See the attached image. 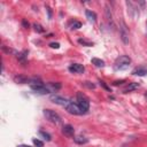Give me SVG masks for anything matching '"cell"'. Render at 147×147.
<instances>
[{
    "mask_svg": "<svg viewBox=\"0 0 147 147\" xmlns=\"http://www.w3.org/2000/svg\"><path fill=\"white\" fill-rule=\"evenodd\" d=\"M77 105L79 106V108L84 111V114L90 109V101H88V99L86 98V95L84 94V93H82V92H78L77 93Z\"/></svg>",
    "mask_w": 147,
    "mask_h": 147,
    "instance_id": "cell-1",
    "label": "cell"
},
{
    "mask_svg": "<svg viewBox=\"0 0 147 147\" xmlns=\"http://www.w3.org/2000/svg\"><path fill=\"white\" fill-rule=\"evenodd\" d=\"M130 63H131V59H130L127 55H121V56L117 57L116 61H115V69H116V70L126 69Z\"/></svg>",
    "mask_w": 147,
    "mask_h": 147,
    "instance_id": "cell-2",
    "label": "cell"
},
{
    "mask_svg": "<svg viewBox=\"0 0 147 147\" xmlns=\"http://www.w3.org/2000/svg\"><path fill=\"white\" fill-rule=\"evenodd\" d=\"M44 115L46 117V119H48L49 122L54 123V124H60L61 123V117L57 113H55L52 109H44Z\"/></svg>",
    "mask_w": 147,
    "mask_h": 147,
    "instance_id": "cell-3",
    "label": "cell"
},
{
    "mask_svg": "<svg viewBox=\"0 0 147 147\" xmlns=\"http://www.w3.org/2000/svg\"><path fill=\"white\" fill-rule=\"evenodd\" d=\"M49 100H51L52 102L56 103V105H60V106L64 107V108L71 102V101H69V100H67V99H64V98H62V96H60V95H51Z\"/></svg>",
    "mask_w": 147,
    "mask_h": 147,
    "instance_id": "cell-4",
    "label": "cell"
},
{
    "mask_svg": "<svg viewBox=\"0 0 147 147\" xmlns=\"http://www.w3.org/2000/svg\"><path fill=\"white\" fill-rule=\"evenodd\" d=\"M65 109H67L68 113H70V114H72V115H83V114H84V111L79 108V106L76 105V103H74V102H70V103L65 107Z\"/></svg>",
    "mask_w": 147,
    "mask_h": 147,
    "instance_id": "cell-5",
    "label": "cell"
},
{
    "mask_svg": "<svg viewBox=\"0 0 147 147\" xmlns=\"http://www.w3.org/2000/svg\"><path fill=\"white\" fill-rule=\"evenodd\" d=\"M119 30H121V38H122L123 42L124 44H127L129 42V31H127V28H126V25H125V23L123 21L121 22Z\"/></svg>",
    "mask_w": 147,
    "mask_h": 147,
    "instance_id": "cell-6",
    "label": "cell"
},
{
    "mask_svg": "<svg viewBox=\"0 0 147 147\" xmlns=\"http://www.w3.org/2000/svg\"><path fill=\"white\" fill-rule=\"evenodd\" d=\"M85 70L84 65L83 64H79V63H74L69 67V71L70 72H74V74H83Z\"/></svg>",
    "mask_w": 147,
    "mask_h": 147,
    "instance_id": "cell-7",
    "label": "cell"
},
{
    "mask_svg": "<svg viewBox=\"0 0 147 147\" xmlns=\"http://www.w3.org/2000/svg\"><path fill=\"white\" fill-rule=\"evenodd\" d=\"M31 88L39 94H47L49 93V88H47L45 85H37V86H31Z\"/></svg>",
    "mask_w": 147,
    "mask_h": 147,
    "instance_id": "cell-8",
    "label": "cell"
},
{
    "mask_svg": "<svg viewBox=\"0 0 147 147\" xmlns=\"http://www.w3.org/2000/svg\"><path fill=\"white\" fill-rule=\"evenodd\" d=\"M14 82L17 84H26L30 82V78H28L24 75H16V76H14Z\"/></svg>",
    "mask_w": 147,
    "mask_h": 147,
    "instance_id": "cell-9",
    "label": "cell"
},
{
    "mask_svg": "<svg viewBox=\"0 0 147 147\" xmlns=\"http://www.w3.org/2000/svg\"><path fill=\"white\" fill-rule=\"evenodd\" d=\"M62 132H63V134L67 136V137H74L75 130H74V127H72L70 124H67V125H64V126L62 127Z\"/></svg>",
    "mask_w": 147,
    "mask_h": 147,
    "instance_id": "cell-10",
    "label": "cell"
},
{
    "mask_svg": "<svg viewBox=\"0 0 147 147\" xmlns=\"http://www.w3.org/2000/svg\"><path fill=\"white\" fill-rule=\"evenodd\" d=\"M132 74L136 76H145V75H147V68L146 67H138L132 71Z\"/></svg>",
    "mask_w": 147,
    "mask_h": 147,
    "instance_id": "cell-11",
    "label": "cell"
},
{
    "mask_svg": "<svg viewBox=\"0 0 147 147\" xmlns=\"http://www.w3.org/2000/svg\"><path fill=\"white\" fill-rule=\"evenodd\" d=\"M85 15H86V18H87L88 21H91V22H95V21H96V14H95L94 11L86 9V10H85Z\"/></svg>",
    "mask_w": 147,
    "mask_h": 147,
    "instance_id": "cell-12",
    "label": "cell"
},
{
    "mask_svg": "<svg viewBox=\"0 0 147 147\" xmlns=\"http://www.w3.org/2000/svg\"><path fill=\"white\" fill-rule=\"evenodd\" d=\"M138 87H139V84H138V83H130V84L123 90V93H129V92H131V91L137 90Z\"/></svg>",
    "mask_w": 147,
    "mask_h": 147,
    "instance_id": "cell-13",
    "label": "cell"
},
{
    "mask_svg": "<svg viewBox=\"0 0 147 147\" xmlns=\"http://www.w3.org/2000/svg\"><path fill=\"white\" fill-rule=\"evenodd\" d=\"M91 62H92L95 67H98V68H102V67L105 65V61L101 60V59H98V57H93V59L91 60Z\"/></svg>",
    "mask_w": 147,
    "mask_h": 147,
    "instance_id": "cell-14",
    "label": "cell"
},
{
    "mask_svg": "<svg viewBox=\"0 0 147 147\" xmlns=\"http://www.w3.org/2000/svg\"><path fill=\"white\" fill-rule=\"evenodd\" d=\"M74 140H75V142H76V144H79V145H82V144H86V142L88 141V140H87V138L82 137V136L74 137Z\"/></svg>",
    "mask_w": 147,
    "mask_h": 147,
    "instance_id": "cell-15",
    "label": "cell"
},
{
    "mask_svg": "<svg viewBox=\"0 0 147 147\" xmlns=\"http://www.w3.org/2000/svg\"><path fill=\"white\" fill-rule=\"evenodd\" d=\"M78 42L80 44V45H83V46H86V47H91V46H93V42H91V41H87V40H85V39H78Z\"/></svg>",
    "mask_w": 147,
    "mask_h": 147,
    "instance_id": "cell-16",
    "label": "cell"
},
{
    "mask_svg": "<svg viewBox=\"0 0 147 147\" xmlns=\"http://www.w3.org/2000/svg\"><path fill=\"white\" fill-rule=\"evenodd\" d=\"M26 55H28V51H23L22 53H20V54L17 55V59H18L20 61H22V62H25Z\"/></svg>",
    "mask_w": 147,
    "mask_h": 147,
    "instance_id": "cell-17",
    "label": "cell"
},
{
    "mask_svg": "<svg viewBox=\"0 0 147 147\" xmlns=\"http://www.w3.org/2000/svg\"><path fill=\"white\" fill-rule=\"evenodd\" d=\"M33 28H34V30H36L38 33H42V32L45 31V29H44L39 23H34V24H33Z\"/></svg>",
    "mask_w": 147,
    "mask_h": 147,
    "instance_id": "cell-18",
    "label": "cell"
},
{
    "mask_svg": "<svg viewBox=\"0 0 147 147\" xmlns=\"http://www.w3.org/2000/svg\"><path fill=\"white\" fill-rule=\"evenodd\" d=\"M82 26V23L80 22H78V21H74L71 24H70V29H79Z\"/></svg>",
    "mask_w": 147,
    "mask_h": 147,
    "instance_id": "cell-19",
    "label": "cell"
},
{
    "mask_svg": "<svg viewBox=\"0 0 147 147\" xmlns=\"http://www.w3.org/2000/svg\"><path fill=\"white\" fill-rule=\"evenodd\" d=\"M39 134H40L45 140H47V141L51 140V134H49V133H47V132H45V131H40Z\"/></svg>",
    "mask_w": 147,
    "mask_h": 147,
    "instance_id": "cell-20",
    "label": "cell"
},
{
    "mask_svg": "<svg viewBox=\"0 0 147 147\" xmlns=\"http://www.w3.org/2000/svg\"><path fill=\"white\" fill-rule=\"evenodd\" d=\"M32 142H33V145L36 147H44V142L41 140H39V139H33Z\"/></svg>",
    "mask_w": 147,
    "mask_h": 147,
    "instance_id": "cell-21",
    "label": "cell"
},
{
    "mask_svg": "<svg viewBox=\"0 0 147 147\" xmlns=\"http://www.w3.org/2000/svg\"><path fill=\"white\" fill-rule=\"evenodd\" d=\"M106 17H107V20L109 22H113V20H111V13H110V9L108 8V6H106Z\"/></svg>",
    "mask_w": 147,
    "mask_h": 147,
    "instance_id": "cell-22",
    "label": "cell"
},
{
    "mask_svg": "<svg viewBox=\"0 0 147 147\" xmlns=\"http://www.w3.org/2000/svg\"><path fill=\"white\" fill-rule=\"evenodd\" d=\"M49 86L53 88V90H60L61 88V84L60 83H49Z\"/></svg>",
    "mask_w": 147,
    "mask_h": 147,
    "instance_id": "cell-23",
    "label": "cell"
},
{
    "mask_svg": "<svg viewBox=\"0 0 147 147\" xmlns=\"http://www.w3.org/2000/svg\"><path fill=\"white\" fill-rule=\"evenodd\" d=\"M84 85H85V86H87L88 88H95V85H94V84H92L91 82H85V83H84Z\"/></svg>",
    "mask_w": 147,
    "mask_h": 147,
    "instance_id": "cell-24",
    "label": "cell"
},
{
    "mask_svg": "<svg viewBox=\"0 0 147 147\" xmlns=\"http://www.w3.org/2000/svg\"><path fill=\"white\" fill-rule=\"evenodd\" d=\"M99 83H100V85H101V86H102V87H103V88H106V90H107V91H109V92H111V91H110V88H109V87H108V86H107V85H106V83H105V82H103V80H100V82H99Z\"/></svg>",
    "mask_w": 147,
    "mask_h": 147,
    "instance_id": "cell-25",
    "label": "cell"
},
{
    "mask_svg": "<svg viewBox=\"0 0 147 147\" xmlns=\"http://www.w3.org/2000/svg\"><path fill=\"white\" fill-rule=\"evenodd\" d=\"M49 46H51L52 48H59V47H60V44H59V42H51Z\"/></svg>",
    "mask_w": 147,
    "mask_h": 147,
    "instance_id": "cell-26",
    "label": "cell"
},
{
    "mask_svg": "<svg viewBox=\"0 0 147 147\" xmlns=\"http://www.w3.org/2000/svg\"><path fill=\"white\" fill-rule=\"evenodd\" d=\"M124 82H125L124 79H122V80H116V82H114V85H116V86H117V85H121V84H123Z\"/></svg>",
    "mask_w": 147,
    "mask_h": 147,
    "instance_id": "cell-27",
    "label": "cell"
},
{
    "mask_svg": "<svg viewBox=\"0 0 147 147\" xmlns=\"http://www.w3.org/2000/svg\"><path fill=\"white\" fill-rule=\"evenodd\" d=\"M22 24H23L24 28H29V22H26V20H23L22 21Z\"/></svg>",
    "mask_w": 147,
    "mask_h": 147,
    "instance_id": "cell-28",
    "label": "cell"
},
{
    "mask_svg": "<svg viewBox=\"0 0 147 147\" xmlns=\"http://www.w3.org/2000/svg\"><path fill=\"white\" fill-rule=\"evenodd\" d=\"M46 9L48 10V17L51 18V17H52V10H51V8H49L48 6H46Z\"/></svg>",
    "mask_w": 147,
    "mask_h": 147,
    "instance_id": "cell-29",
    "label": "cell"
},
{
    "mask_svg": "<svg viewBox=\"0 0 147 147\" xmlns=\"http://www.w3.org/2000/svg\"><path fill=\"white\" fill-rule=\"evenodd\" d=\"M18 147H30V146H28V145H21V146H18Z\"/></svg>",
    "mask_w": 147,
    "mask_h": 147,
    "instance_id": "cell-30",
    "label": "cell"
},
{
    "mask_svg": "<svg viewBox=\"0 0 147 147\" xmlns=\"http://www.w3.org/2000/svg\"><path fill=\"white\" fill-rule=\"evenodd\" d=\"M146 96H147V93H146Z\"/></svg>",
    "mask_w": 147,
    "mask_h": 147,
    "instance_id": "cell-31",
    "label": "cell"
}]
</instances>
